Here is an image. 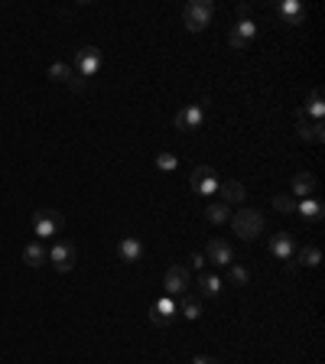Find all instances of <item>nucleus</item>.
I'll list each match as a JSON object with an SVG mask.
<instances>
[{"mask_svg": "<svg viewBox=\"0 0 325 364\" xmlns=\"http://www.w3.org/2000/svg\"><path fill=\"white\" fill-rule=\"evenodd\" d=\"M248 13H250V3H238V16H241V20H248Z\"/></svg>", "mask_w": 325, "mask_h": 364, "instance_id": "obj_31", "label": "nucleus"}, {"mask_svg": "<svg viewBox=\"0 0 325 364\" xmlns=\"http://www.w3.org/2000/svg\"><path fill=\"white\" fill-rule=\"evenodd\" d=\"M156 166L169 173V169H176V166H179V156H173V153H160V156H156Z\"/></svg>", "mask_w": 325, "mask_h": 364, "instance_id": "obj_28", "label": "nucleus"}, {"mask_svg": "<svg viewBox=\"0 0 325 364\" xmlns=\"http://www.w3.org/2000/svg\"><path fill=\"white\" fill-rule=\"evenodd\" d=\"M205 218H208L212 225H225L228 218H231V212H228L225 202H208V205H205Z\"/></svg>", "mask_w": 325, "mask_h": 364, "instance_id": "obj_21", "label": "nucleus"}, {"mask_svg": "<svg viewBox=\"0 0 325 364\" xmlns=\"http://www.w3.org/2000/svg\"><path fill=\"white\" fill-rule=\"evenodd\" d=\"M143 254H147V247H143V241L134 238V234L121 238V244H117V257H121L124 264H137V260H143Z\"/></svg>", "mask_w": 325, "mask_h": 364, "instance_id": "obj_12", "label": "nucleus"}, {"mask_svg": "<svg viewBox=\"0 0 325 364\" xmlns=\"http://www.w3.org/2000/svg\"><path fill=\"white\" fill-rule=\"evenodd\" d=\"M212 16H215L212 0H189L186 10H182V23H186L189 33H202V29L212 26Z\"/></svg>", "mask_w": 325, "mask_h": 364, "instance_id": "obj_1", "label": "nucleus"}, {"mask_svg": "<svg viewBox=\"0 0 325 364\" xmlns=\"http://www.w3.org/2000/svg\"><path fill=\"white\" fill-rule=\"evenodd\" d=\"M189 260H192V267H195V270H202V267L208 264V260H205V254H199V251L192 254V257H189Z\"/></svg>", "mask_w": 325, "mask_h": 364, "instance_id": "obj_29", "label": "nucleus"}, {"mask_svg": "<svg viewBox=\"0 0 325 364\" xmlns=\"http://www.w3.org/2000/svg\"><path fill=\"white\" fill-rule=\"evenodd\" d=\"M78 260V251H75V244H69V241H56L49 247V264L59 270V274H69L72 267H75Z\"/></svg>", "mask_w": 325, "mask_h": 364, "instance_id": "obj_6", "label": "nucleus"}, {"mask_svg": "<svg viewBox=\"0 0 325 364\" xmlns=\"http://www.w3.org/2000/svg\"><path fill=\"white\" fill-rule=\"evenodd\" d=\"M179 313L186 315V319H199V315H202V300H199V296H189V293H182Z\"/></svg>", "mask_w": 325, "mask_h": 364, "instance_id": "obj_25", "label": "nucleus"}, {"mask_svg": "<svg viewBox=\"0 0 325 364\" xmlns=\"http://www.w3.org/2000/svg\"><path fill=\"white\" fill-rule=\"evenodd\" d=\"M176 313H179V309H176L173 300H160V302H153L150 306V322L156 328H166L176 319Z\"/></svg>", "mask_w": 325, "mask_h": 364, "instance_id": "obj_13", "label": "nucleus"}, {"mask_svg": "<svg viewBox=\"0 0 325 364\" xmlns=\"http://www.w3.org/2000/svg\"><path fill=\"white\" fill-rule=\"evenodd\" d=\"M101 62H104V56H101L98 46H82L75 52V59H72V69H75V75H82L88 82L101 69Z\"/></svg>", "mask_w": 325, "mask_h": 364, "instance_id": "obj_4", "label": "nucleus"}, {"mask_svg": "<svg viewBox=\"0 0 325 364\" xmlns=\"http://www.w3.org/2000/svg\"><path fill=\"white\" fill-rule=\"evenodd\" d=\"M192 364H221V361H218V358H208V354H199Z\"/></svg>", "mask_w": 325, "mask_h": 364, "instance_id": "obj_30", "label": "nucleus"}, {"mask_svg": "<svg viewBox=\"0 0 325 364\" xmlns=\"http://www.w3.org/2000/svg\"><path fill=\"white\" fill-rule=\"evenodd\" d=\"M228 280H231V287H248V283H250V274H248V267H241V264H231V267H228Z\"/></svg>", "mask_w": 325, "mask_h": 364, "instance_id": "obj_26", "label": "nucleus"}, {"mask_svg": "<svg viewBox=\"0 0 325 364\" xmlns=\"http://www.w3.org/2000/svg\"><path fill=\"white\" fill-rule=\"evenodd\" d=\"M65 228V215L59 212V208H39V212H33V234L36 238H56V234H62Z\"/></svg>", "mask_w": 325, "mask_h": 364, "instance_id": "obj_2", "label": "nucleus"}, {"mask_svg": "<svg viewBox=\"0 0 325 364\" xmlns=\"http://www.w3.org/2000/svg\"><path fill=\"white\" fill-rule=\"evenodd\" d=\"M231 231L244 241H254L257 234H263V215L257 208H241L234 218H231Z\"/></svg>", "mask_w": 325, "mask_h": 364, "instance_id": "obj_3", "label": "nucleus"}, {"mask_svg": "<svg viewBox=\"0 0 325 364\" xmlns=\"http://www.w3.org/2000/svg\"><path fill=\"white\" fill-rule=\"evenodd\" d=\"M276 13H280V20H287V26H300L306 20V10H302L300 0H283V3H276Z\"/></svg>", "mask_w": 325, "mask_h": 364, "instance_id": "obj_15", "label": "nucleus"}, {"mask_svg": "<svg viewBox=\"0 0 325 364\" xmlns=\"http://www.w3.org/2000/svg\"><path fill=\"white\" fill-rule=\"evenodd\" d=\"M23 260H26V267H43V264H49V251L33 241V244L23 247Z\"/></svg>", "mask_w": 325, "mask_h": 364, "instance_id": "obj_18", "label": "nucleus"}, {"mask_svg": "<svg viewBox=\"0 0 325 364\" xmlns=\"http://www.w3.org/2000/svg\"><path fill=\"white\" fill-rule=\"evenodd\" d=\"M189 283H192V276H189V267H182V264H173L166 274H162V289H166L169 296L189 293Z\"/></svg>", "mask_w": 325, "mask_h": 364, "instance_id": "obj_7", "label": "nucleus"}, {"mask_svg": "<svg viewBox=\"0 0 325 364\" xmlns=\"http://www.w3.org/2000/svg\"><path fill=\"white\" fill-rule=\"evenodd\" d=\"M205 260H212L215 267H231L234 264V251H231V244L225 238H212L208 247H205Z\"/></svg>", "mask_w": 325, "mask_h": 364, "instance_id": "obj_10", "label": "nucleus"}, {"mask_svg": "<svg viewBox=\"0 0 325 364\" xmlns=\"http://www.w3.org/2000/svg\"><path fill=\"white\" fill-rule=\"evenodd\" d=\"M274 208H276L280 215L296 212V199H293V195H274Z\"/></svg>", "mask_w": 325, "mask_h": 364, "instance_id": "obj_27", "label": "nucleus"}, {"mask_svg": "<svg viewBox=\"0 0 325 364\" xmlns=\"http://www.w3.org/2000/svg\"><path fill=\"white\" fill-rule=\"evenodd\" d=\"M306 114H313L315 121H322L325 114V104H322V88H313L309 91V98H306V108H302Z\"/></svg>", "mask_w": 325, "mask_h": 364, "instance_id": "obj_23", "label": "nucleus"}, {"mask_svg": "<svg viewBox=\"0 0 325 364\" xmlns=\"http://www.w3.org/2000/svg\"><path fill=\"white\" fill-rule=\"evenodd\" d=\"M319 260H322V251H319L315 244H306V247H300V254H296V264H302V267H319Z\"/></svg>", "mask_w": 325, "mask_h": 364, "instance_id": "obj_24", "label": "nucleus"}, {"mask_svg": "<svg viewBox=\"0 0 325 364\" xmlns=\"http://www.w3.org/2000/svg\"><path fill=\"white\" fill-rule=\"evenodd\" d=\"M218 173H215L212 166H195L192 169V176H189V186H192V192L195 195H212V192H218Z\"/></svg>", "mask_w": 325, "mask_h": 364, "instance_id": "obj_5", "label": "nucleus"}, {"mask_svg": "<svg viewBox=\"0 0 325 364\" xmlns=\"http://www.w3.org/2000/svg\"><path fill=\"white\" fill-rule=\"evenodd\" d=\"M49 78L52 82H59V85H69L72 78H75V69L69 62H52L49 65Z\"/></svg>", "mask_w": 325, "mask_h": 364, "instance_id": "obj_22", "label": "nucleus"}, {"mask_svg": "<svg viewBox=\"0 0 325 364\" xmlns=\"http://www.w3.org/2000/svg\"><path fill=\"white\" fill-rule=\"evenodd\" d=\"M296 212L302 215V221H309V225H319L325 218V205L319 199H302L296 202Z\"/></svg>", "mask_w": 325, "mask_h": 364, "instance_id": "obj_16", "label": "nucleus"}, {"mask_svg": "<svg viewBox=\"0 0 325 364\" xmlns=\"http://www.w3.org/2000/svg\"><path fill=\"white\" fill-rule=\"evenodd\" d=\"M218 192H221V202H225V205H244V199H248V189L241 186L238 179L218 182Z\"/></svg>", "mask_w": 325, "mask_h": 364, "instance_id": "obj_14", "label": "nucleus"}, {"mask_svg": "<svg viewBox=\"0 0 325 364\" xmlns=\"http://www.w3.org/2000/svg\"><path fill=\"white\" fill-rule=\"evenodd\" d=\"M202 121H205V108L202 104H186L182 111H176L173 127L176 130H199Z\"/></svg>", "mask_w": 325, "mask_h": 364, "instance_id": "obj_9", "label": "nucleus"}, {"mask_svg": "<svg viewBox=\"0 0 325 364\" xmlns=\"http://www.w3.org/2000/svg\"><path fill=\"white\" fill-rule=\"evenodd\" d=\"M267 247H270V254L276 260H289L296 254V238H293V231H276V234H270Z\"/></svg>", "mask_w": 325, "mask_h": 364, "instance_id": "obj_11", "label": "nucleus"}, {"mask_svg": "<svg viewBox=\"0 0 325 364\" xmlns=\"http://www.w3.org/2000/svg\"><path fill=\"white\" fill-rule=\"evenodd\" d=\"M300 140H306V143H322L325 140L322 121H302L300 124Z\"/></svg>", "mask_w": 325, "mask_h": 364, "instance_id": "obj_19", "label": "nucleus"}, {"mask_svg": "<svg viewBox=\"0 0 325 364\" xmlns=\"http://www.w3.org/2000/svg\"><path fill=\"white\" fill-rule=\"evenodd\" d=\"M315 186H319L315 173H296V176H293V182H289L293 195H300V199H309V195L315 192Z\"/></svg>", "mask_w": 325, "mask_h": 364, "instance_id": "obj_17", "label": "nucleus"}, {"mask_svg": "<svg viewBox=\"0 0 325 364\" xmlns=\"http://www.w3.org/2000/svg\"><path fill=\"white\" fill-rule=\"evenodd\" d=\"M254 36H257V26H254V20H238V23L228 29V43H231V49L244 52L254 43Z\"/></svg>", "mask_w": 325, "mask_h": 364, "instance_id": "obj_8", "label": "nucleus"}, {"mask_svg": "<svg viewBox=\"0 0 325 364\" xmlns=\"http://www.w3.org/2000/svg\"><path fill=\"white\" fill-rule=\"evenodd\" d=\"M221 276H215V274H199V293L205 296V300H215L218 293H221Z\"/></svg>", "mask_w": 325, "mask_h": 364, "instance_id": "obj_20", "label": "nucleus"}]
</instances>
